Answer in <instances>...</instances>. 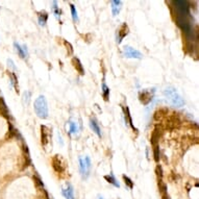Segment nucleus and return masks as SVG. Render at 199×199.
Listing matches in <instances>:
<instances>
[{
  "mask_svg": "<svg viewBox=\"0 0 199 199\" xmlns=\"http://www.w3.org/2000/svg\"><path fill=\"white\" fill-rule=\"evenodd\" d=\"M164 95L166 96L167 99H169L170 103L173 107H180L185 104V100L181 98V96L179 95L176 91V89L173 87H168L164 90Z\"/></svg>",
  "mask_w": 199,
  "mask_h": 199,
  "instance_id": "obj_1",
  "label": "nucleus"
},
{
  "mask_svg": "<svg viewBox=\"0 0 199 199\" xmlns=\"http://www.w3.org/2000/svg\"><path fill=\"white\" fill-rule=\"evenodd\" d=\"M35 112L41 119L48 118V107H47L46 98L43 95H40L35 101Z\"/></svg>",
  "mask_w": 199,
  "mask_h": 199,
  "instance_id": "obj_2",
  "label": "nucleus"
},
{
  "mask_svg": "<svg viewBox=\"0 0 199 199\" xmlns=\"http://www.w3.org/2000/svg\"><path fill=\"white\" fill-rule=\"evenodd\" d=\"M174 7L176 10V16L183 17V18H189L190 15V5H189L188 1H183V0H176L173 1Z\"/></svg>",
  "mask_w": 199,
  "mask_h": 199,
  "instance_id": "obj_3",
  "label": "nucleus"
},
{
  "mask_svg": "<svg viewBox=\"0 0 199 199\" xmlns=\"http://www.w3.org/2000/svg\"><path fill=\"white\" fill-rule=\"evenodd\" d=\"M79 170H80V174H82V178H88L89 174H90L91 169V158L89 156H86L85 158H79Z\"/></svg>",
  "mask_w": 199,
  "mask_h": 199,
  "instance_id": "obj_4",
  "label": "nucleus"
},
{
  "mask_svg": "<svg viewBox=\"0 0 199 199\" xmlns=\"http://www.w3.org/2000/svg\"><path fill=\"white\" fill-rule=\"evenodd\" d=\"M153 96H154V89H146L139 93V99L141 103L144 105H147L152 101Z\"/></svg>",
  "mask_w": 199,
  "mask_h": 199,
  "instance_id": "obj_5",
  "label": "nucleus"
},
{
  "mask_svg": "<svg viewBox=\"0 0 199 199\" xmlns=\"http://www.w3.org/2000/svg\"><path fill=\"white\" fill-rule=\"evenodd\" d=\"M52 167L57 173H63L66 170V165L64 163V160L58 154H55L52 158Z\"/></svg>",
  "mask_w": 199,
  "mask_h": 199,
  "instance_id": "obj_6",
  "label": "nucleus"
},
{
  "mask_svg": "<svg viewBox=\"0 0 199 199\" xmlns=\"http://www.w3.org/2000/svg\"><path fill=\"white\" fill-rule=\"evenodd\" d=\"M50 139H51V130L49 127L46 125H41V141L42 145L44 147H46L49 144Z\"/></svg>",
  "mask_w": 199,
  "mask_h": 199,
  "instance_id": "obj_7",
  "label": "nucleus"
},
{
  "mask_svg": "<svg viewBox=\"0 0 199 199\" xmlns=\"http://www.w3.org/2000/svg\"><path fill=\"white\" fill-rule=\"evenodd\" d=\"M123 55L128 58H142V53L139 50L134 49L130 46H124L123 48Z\"/></svg>",
  "mask_w": 199,
  "mask_h": 199,
  "instance_id": "obj_8",
  "label": "nucleus"
},
{
  "mask_svg": "<svg viewBox=\"0 0 199 199\" xmlns=\"http://www.w3.org/2000/svg\"><path fill=\"white\" fill-rule=\"evenodd\" d=\"M129 33V28H128L126 23H123L120 26V28L117 30V43L120 44L122 42V40L125 38Z\"/></svg>",
  "mask_w": 199,
  "mask_h": 199,
  "instance_id": "obj_9",
  "label": "nucleus"
},
{
  "mask_svg": "<svg viewBox=\"0 0 199 199\" xmlns=\"http://www.w3.org/2000/svg\"><path fill=\"white\" fill-rule=\"evenodd\" d=\"M161 136H162V127L156 125V128L153 129L152 134H151V139H150V142H151V144H152L153 146L158 145V141H160Z\"/></svg>",
  "mask_w": 199,
  "mask_h": 199,
  "instance_id": "obj_10",
  "label": "nucleus"
},
{
  "mask_svg": "<svg viewBox=\"0 0 199 199\" xmlns=\"http://www.w3.org/2000/svg\"><path fill=\"white\" fill-rule=\"evenodd\" d=\"M0 115L2 116V117H4L5 119H11V114H10V111H8L7 107H6L5 104V101H4V99L1 97L0 98Z\"/></svg>",
  "mask_w": 199,
  "mask_h": 199,
  "instance_id": "obj_11",
  "label": "nucleus"
},
{
  "mask_svg": "<svg viewBox=\"0 0 199 199\" xmlns=\"http://www.w3.org/2000/svg\"><path fill=\"white\" fill-rule=\"evenodd\" d=\"M62 193H63V195L66 197V199H75L74 198L73 187H72V185H70V183H67V188L63 189Z\"/></svg>",
  "mask_w": 199,
  "mask_h": 199,
  "instance_id": "obj_12",
  "label": "nucleus"
},
{
  "mask_svg": "<svg viewBox=\"0 0 199 199\" xmlns=\"http://www.w3.org/2000/svg\"><path fill=\"white\" fill-rule=\"evenodd\" d=\"M72 65H73V67L76 69V71L78 72L80 75H84V74H85V70H84V67H82L79 58H77V57H75V56L72 57Z\"/></svg>",
  "mask_w": 199,
  "mask_h": 199,
  "instance_id": "obj_13",
  "label": "nucleus"
},
{
  "mask_svg": "<svg viewBox=\"0 0 199 199\" xmlns=\"http://www.w3.org/2000/svg\"><path fill=\"white\" fill-rule=\"evenodd\" d=\"M112 12H113V16H117L121 11V7H122V1L120 0H113L112 2Z\"/></svg>",
  "mask_w": 199,
  "mask_h": 199,
  "instance_id": "obj_14",
  "label": "nucleus"
},
{
  "mask_svg": "<svg viewBox=\"0 0 199 199\" xmlns=\"http://www.w3.org/2000/svg\"><path fill=\"white\" fill-rule=\"evenodd\" d=\"M38 19H39V24L41 26H44L46 24L47 19H48V14L45 11L39 12L38 13Z\"/></svg>",
  "mask_w": 199,
  "mask_h": 199,
  "instance_id": "obj_15",
  "label": "nucleus"
},
{
  "mask_svg": "<svg viewBox=\"0 0 199 199\" xmlns=\"http://www.w3.org/2000/svg\"><path fill=\"white\" fill-rule=\"evenodd\" d=\"M90 127L93 129V131L95 132L99 138H101V130H100V127H99L98 123L96 122L95 119H91L90 120Z\"/></svg>",
  "mask_w": 199,
  "mask_h": 199,
  "instance_id": "obj_16",
  "label": "nucleus"
},
{
  "mask_svg": "<svg viewBox=\"0 0 199 199\" xmlns=\"http://www.w3.org/2000/svg\"><path fill=\"white\" fill-rule=\"evenodd\" d=\"M123 112H124V115H125V120L126 122L129 124V125L132 127V129L134 130H137L136 127H134V125L132 124V119H131V116H130V113H129V109H128L127 107H123Z\"/></svg>",
  "mask_w": 199,
  "mask_h": 199,
  "instance_id": "obj_17",
  "label": "nucleus"
},
{
  "mask_svg": "<svg viewBox=\"0 0 199 199\" xmlns=\"http://www.w3.org/2000/svg\"><path fill=\"white\" fill-rule=\"evenodd\" d=\"M104 179L107 180V183H112V185H114L115 187H117V188H119L120 187V183H118L117 179L113 176V175H104Z\"/></svg>",
  "mask_w": 199,
  "mask_h": 199,
  "instance_id": "obj_18",
  "label": "nucleus"
},
{
  "mask_svg": "<svg viewBox=\"0 0 199 199\" xmlns=\"http://www.w3.org/2000/svg\"><path fill=\"white\" fill-rule=\"evenodd\" d=\"M102 93H103V98L105 101L109 100V89L107 88V86L105 85V82L102 84Z\"/></svg>",
  "mask_w": 199,
  "mask_h": 199,
  "instance_id": "obj_19",
  "label": "nucleus"
},
{
  "mask_svg": "<svg viewBox=\"0 0 199 199\" xmlns=\"http://www.w3.org/2000/svg\"><path fill=\"white\" fill-rule=\"evenodd\" d=\"M14 46H15V48H16L17 52L19 53L20 57H21V58H25V57H26V54H25L24 51H23V48H22L18 43H14Z\"/></svg>",
  "mask_w": 199,
  "mask_h": 199,
  "instance_id": "obj_20",
  "label": "nucleus"
},
{
  "mask_svg": "<svg viewBox=\"0 0 199 199\" xmlns=\"http://www.w3.org/2000/svg\"><path fill=\"white\" fill-rule=\"evenodd\" d=\"M52 11H53V13H54L55 17H56V19H60V11L58 10V7H57V2H56V1H53V2H52Z\"/></svg>",
  "mask_w": 199,
  "mask_h": 199,
  "instance_id": "obj_21",
  "label": "nucleus"
},
{
  "mask_svg": "<svg viewBox=\"0 0 199 199\" xmlns=\"http://www.w3.org/2000/svg\"><path fill=\"white\" fill-rule=\"evenodd\" d=\"M78 131V127H77V124L75 122H70L69 123V132L70 134H76Z\"/></svg>",
  "mask_w": 199,
  "mask_h": 199,
  "instance_id": "obj_22",
  "label": "nucleus"
},
{
  "mask_svg": "<svg viewBox=\"0 0 199 199\" xmlns=\"http://www.w3.org/2000/svg\"><path fill=\"white\" fill-rule=\"evenodd\" d=\"M123 180H124L125 185H127L129 189L134 188V183H132V180H131L130 178L128 177V176H126V175H123Z\"/></svg>",
  "mask_w": 199,
  "mask_h": 199,
  "instance_id": "obj_23",
  "label": "nucleus"
},
{
  "mask_svg": "<svg viewBox=\"0 0 199 199\" xmlns=\"http://www.w3.org/2000/svg\"><path fill=\"white\" fill-rule=\"evenodd\" d=\"M11 77H12V85L14 86L15 89H16V92L19 93V90H18V79H17V76L15 75V73H11Z\"/></svg>",
  "mask_w": 199,
  "mask_h": 199,
  "instance_id": "obj_24",
  "label": "nucleus"
},
{
  "mask_svg": "<svg viewBox=\"0 0 199 199\" xmlns=\"http://www.w3.org/2000/svg\"><path fill=\"white\" fill-rule=\"evenodd\" d=\"M153 156H154V161H160V148H158V145L154 146V148H153Z\"/></svg>",
  "mask_w": 199,
  "mask_h": 199,
  "instance_id": "obj_25",
  "label": "nucleus"
},
{
  "mask_svg": "<svg viewBox=\"0 0 199 199\" xmlns=\"http://www.w3.org/2000/svg\"><path fill=\"white\" fill-rule=\"evenodd\" d=\"M70 7H71V14H72V18L75 22L78 21V16H77V12H76V8L73 4H70Z\"/></svg>",
  "mask_w": 199,
  "mask_h": 199,
  "instance_id": "obj_26",
  "label": "nucleus"
},
{
  "mask_svg": "<svg viewBox=\"0 0 199 199\" xmlns=\"http://www.w3.org/2000/svg\"><path fill=\"white\" fill-rule=\"evenodd\" d=\"M156 176H158V179H162V178H163V168H162L161 165H158V166H156Z\"/></svg>",
  "mask_w": 199,
  "mask_h": 199,
  "instance_id": "obj_27",
  "label": "nucleus"
},
{
  "mask_svg": "<svg viewBox=\"0 0 199 199\" xmlns=\"http://www.w3.org/2000/svg\"><path fill=\"white\" fill-rule=\"evenodd\" d=\"M64 45L66 46V48H67V51H68V54L71 55L72 53H73V48H72V45L69 42L67 41H64Z\"/></svg>",
  "mask_w": 199,
  "mask_h": 199,
  "instance_id": "obj_28",
  "label": "nucleus"
},
{
  "mask_svg": "<svg viewBox=\"0 0 199 199\" xmlns=\"http://www.w3.org/2000/svg\"><path fill=\"white\" fill-rule=\"evenodd\" d=\"M30 96H31V93L28 92V91H26V92L24 93V95H23V100H24V103H26V104L29 103Z\"/></svg>",
  "mask_w": 199,
  "mask_h": 199,
  "instance_id": "obj_29",
  "label": "nucleus"
},
{
  "mask_svg": "<svg viewBox=\"0 0 199 199\" xmlns=\"http://www.w3.org/2000/svg\"><path fill=\"white\" fill-rule=\"evenodd\" d=\"M33 179H35V181H36V183L39 185V187H41L42 189H44V183H42L41 178L38 177V176H36V175H35V176H33Z\"/></svg>",
  "mask_w": 199,
  "mask_h": 199,
  "instance_id": "obj_30",
  "label": "nucleus"
},
{
  "mask_svg": "<svg viewBox=\"0 0 199 199\" xmlns=\"http://www.w3.org/2000/svg\"><path fill=\"white\" fill-rule=\"evenodd\" d=\"M57 138H58V142L60 143V145H63L64 143H63V141H62V137H60V132H58V134H57Z\"/></svg>",
  "mask_w": 199,
  "mask_h": 199,
  "instance_id": "obj_31",
  "label": "nucleus"
},
{
  "mask_svg": "<svg viewBox=\"0 0 199 199\" xmlns=\"http://www.w3.org/2000/svg\"><path fill=\"white\" fill-rule=\"evenodd\" d=\"M98 199H103V198H102L101 196H98Z\"/></svg>",
  "mask_w": 199,
  "mask_h": 199,
  "instance_id": "obj_32",
  "label": "nucleus"
}]
</instances>
